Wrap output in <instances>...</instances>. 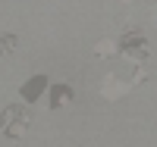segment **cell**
I'll return each mask as SVG.
<instances>
[{
	"label": "cell",
	"instance_id": "cell-1",
	"mask_svg": "<svg viewBox=\"0 0 157 147\" xmlns=\"http://www.w3.org/2000/svg\"><path fill=\"white\" fill-rule=\"evenodd\" d=\"M32 125V116L22 110V106H6L3 110V131L10 138H22Z\"/></svg>",
	"mask_w": 157,
	"mask_h": 147
},
{
	"label": "cell",
	"instance_id": "cell-2",
	"mask_svg": "<svg viewBox=\"0 0 157 147\" xmlns=\"http://www.w3.org/2000/svg\"><path fill=\"white\" fill-rule=\"evenodd\" d=\"M101 88H104V97H107V100H120V97H126L129 82H123V78H116V75H107Z\"/></svg>",
	"mask_w": 157,
	"mask_h": 147
},
{
	"label": "cell",
	"instance_id": "cell-3",
	"mask_svg": "<svg viewBox=\"0 0 157 147\" xmlns=\"http://www.w3.org/2000/svg\"><path fill=\"white\" fill-rule=\"evenodd\" d=\"M113 53H120V47H116V41H110V38H104L94 47V57H113Z\"/></svg>",
	"mask_w": 157,
	"mask_h": 147
},
{
	"label": "cell",
	"instance_id": "cell-4",
	"mask_svg": "<svg viewBox=\"0 0 157 147\" xmlns=\"http://www.w3.org/2000/svg\"><path fill=\"white\" fill-rule=\"evenodd\" d=\"M16 47V35H0V53H10Z\"/></svg>",
	"mask_w": 157,
	"mask_h": 147
},
{
	"label": "cell",
	"instance_id": "cell-5",
	"mask_svg": "<svg viewBox=\"0 0 157 147\" xmlns=\"http://www.w3.org/2000/svg\"><path fill=\"white\" fill-rule=\"evenodd\" d=\"M123 3H129V0H123Z\"/></svg>",
	"mask_w": 157,
	"mask_h": 147
}]
</instances>
